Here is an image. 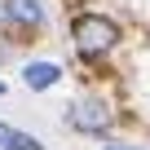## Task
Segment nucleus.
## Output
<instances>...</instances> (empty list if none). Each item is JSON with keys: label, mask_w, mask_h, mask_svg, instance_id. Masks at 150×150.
Returning a JSON list of instances; mask_svg holds the SVG:
<instances>
[{"label": "nucleus", "mask_w": 150, "mask_h": 150, "mask_svg": "<svg viewBox=\"0 0 150 150\" xmlns=\"http://www.w3.org/2000/svg\"><path fill=\"white\" fill-rule=\"evenodd\" d=\"M5 150H44V146H40L35 137H27V132H18V128H13V137H9V146H5Z\"/></svg>", "instance_id": "nucleus-5"}, {"label": "nucleus", "mask_w": 150, "mask_h": 150, "mask_svg": "<svg viewBox=\"0 0 150 150\" xmlns=\"http://www.w3.org/2000/svg\"><path fill=\"white\" fill-rule=\"evenodd\" d=\"M0 93H5V84H0Z\"/></svg>", "instance_id": "nucleus-7"}, {"label": "nucleus", "mask_w": 150, "mask_h": 150, "mask_svg": "<svg viewBox=\"0 0 150 150\" xmlns=\"http://www.w3.org/2000/svg\"><path fill=\"white\" fill-rule=\"evenodd\" d=\"M71 35H75V53L80 57H102V53H110L119 44V27L110 18H102V13H80Z\"/></svg>", "instance_id": "nucleus-1"}, {"label": "nucleus", "mask_w": 150, "mask_h": 150, "mask_svg": "<svg viewBox=\"0 0 150 150\" xmlns=\"http://www.w3.org/2000/svg\"><path fill=\"white\" fill-rule=\"evenodd\" d=\"M106 150H137V146H106Z\"/></svg>", "instance_id": "nucleus-6"}, {"label": "nucleus", "mask_w": 150, "mask_h": 150, "mask_svg": "<svg viewBox=\"0 0 150 150\" xmlns=\"http://www.w3.org/2000/svg\"><path fill=\"white\" fill-rule=\"evenodd\" d=\"M5 18L18 27H40L44 22V5L40 0H5Z\"/></svg>", "instance_id": "nucleus-3"}, {"label": "nucleus", "mask_w": 150, "mask_h": 150, "mask_svg": "<svg viewBox=\"0 0 150 150\" xmlns=\"http://www.w3.org/2000/svg\"><path fill=\"white\" fill-rule=\"evenodd\" d=\"M66 119H71V128H80V132H106L115 124V110L106 102H97V97H84V102H75L66 110Z\"/></svg>", "instance_id": "nucleus-2"}, {"label": "nucleus", "mask_w": 150, "mask_h": 150, "mask_svg": "<svg viewBox=\"0 0 150 150\" xmlns=\"http://www.w3.org/2000/svg\"><path fill=\"white\" fill-rule=\"evenodd\" d=\"M57 80H62V66H53V62H31V66L22 71V84L35 88V93H40V88H53Z\"/></svg>", "instance_id": "nucleus-4"}]
</instances>
